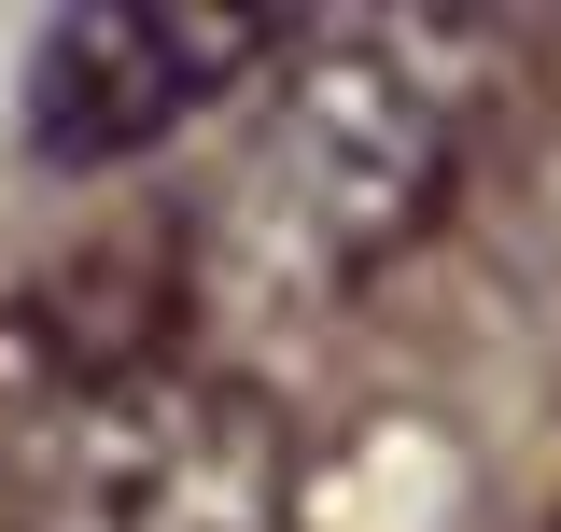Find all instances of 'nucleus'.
<instances>
[{
  "label": "nucleus",
  "mask_w": 561,
  "mask_h": 532,
  "mask_svg": "<svg viewBox=\"0 0 561 532\" xmlns=\"http://www.w3.org/2000/svg\"><path fill=\"white\" fill-rule=\"evenodd\" d=\"M435 169H449V127H435L408 57H379V43H295L267 70V113L239 127L225 197H210V224H225L210 253L267 309L351 294L365 266H393L421 239Z\"/></svg>",
  "instance_id": "1"
},
{
  "label": "nucleus",
  "mask_w": 561,
  "mask_h": 532,
  "mask_svg": "<svg viewBox=\"0 0 561 532\" xmlns=\"http://www.w3.org/2000/svg\"><path fill=\"white\" fill-rule=\"evenodd\" d=\"M43 532H280V435L225 379H84L28 463Z\"/></svg>",
  "instance_id": "2"
},
{
  "label": "nucleus",
  "mask_w": 561,
  "mask_h": 532,
  "mask_svg": "<svg viewBox=\"0 0 561 532\" xmlns=\"http://www.w3.org/2000/svg\"><path fill=\"white\" fill-rule=\"evenodd\" d=\"M280 70L267 14H154V0H113V14H57L43 57H28V140L57 169H113L140 140L225 113L239 84Z\"/></svg>",
  "instance_id": "3"
}]
</instances>
